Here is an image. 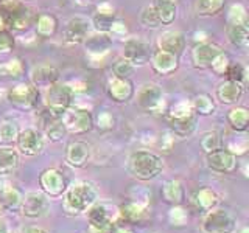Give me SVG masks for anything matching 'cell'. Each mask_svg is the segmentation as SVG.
Here are the masks:
<instances>
[{
	"label": "cell",
	"mask_w": 249,
	"mask_h": 233,
	"mask_svg": "<svg viewBox=\"0 0 249 233\" xmlns=\"http://www.w3.org/2000/svg\"><path fill=\"white\" fill-rule=\"evenodd\" d=\"M137 103L148 112L160 114L165 106V98H163V92L158 84L145 83L137 92Z\"/></svg>",
	"instance_id": "7"
},
{
	"label": "cell",
	"mask_w": 249,
	"mask_h": 233,
	"mask_svg": "<svg viewBox=\"0 0 249 233\" xmlns=\"http://www.w3.org/2000/svg\"><path fill=\"white\" fill-rule=\"evenodd\" d=\"M59 72L53 66H39L31 72V84L35 87H49V85L58 83Z\"/></svg>",
	"instance_id": "24"
},
{
	"label": "cell",
	"mask_w": 249,
	"mask_h": 233,
	"mask_svg": "<svg viewBox=\"0 0 249 233\" xmlns=\"http://www.w3.org/2000/svg\"><path fill=\"white\" fill-rule=\"evenodd\" d=\"M228 121L231 124L232 131L235 132H246L249 126V111L246 107H232L228 112Z\"/></svg>",
	"instance_id": "29"
},
{
	"label": "cell",
	"mask_w": 249,
	"mask_h": 233,
	"mask_svg": "<svg viewBox=\"0 0 249 233\" xmlns=\"http://www.w3.org/2000/svg\"><path fill=\"white\" fill-rule=\"evenodd\" d=\"M22 233H49L45 229H41V227H27Z\"/></svg>",
	"instance_id": "56"
},
{
	"label": "cell",
	"mask_w": 249,
	"mask_h": 233,
	"mask_svg": "<svg viewBox=\"0 0 249 233\" xmlns=\"http://www.w3.org/2000/svg\"><path fill=\"white\" fill-rule=\"evenodd\" d=\"M97 190L90 182H78L72 185L66 193L64 210L67 213L80 215L89 210L97 202Z\"/></svg>",
	"instance_id": "2"
},
{
	"label": "cell",
	"mask_w": 249,
	"mask_h": 233,
	"mask_svg": "<svg viewBox=\"0 0 249 233\" xmlns=\"http://www.w3.org/2000/svg\"><path fill=\"white\" fill-rule=\"evenodd\" d=\"M140 22H142V25H145L146 28H151V30H158L160 28V20L158 17V14H156L153 5L150 6H145L142 10V14H140Z\"/></svg>",
	"instance_id": "43"
},
{
	"label": "cell",
	"mask_w": 249,
	"mask_h": 233,
	"mask_svg": "<svg viewBox=\"0 0 249 233\" xmlns=\"http://www.w3.org/2000/svg\"><path fill=\"white\" fill-rule=\"evenodd\" d=\"M111 33H112V34H124V33H126V23L115 19L114 25H112V30H111Z\"/></svg>",
	"instance_id": "53"
},
{
	"label": "cell",
	"mask_w": 249,
	"mask_h": 233,
	"mask_svg": "<svg viewBox=\"0 0 249 233\" xmlns=\"http://www.w3.org/2000/svg\"><path fill=\"white\" fill-rule=\"evenodd\" d=\"M39 124H41V129H42L41 134H44L50 142H61L62 137H64L67 132L61 116L52 114L50 111H47V109L41 114V116H39Z\"/></svg>",
	"instance_id": "15"
},
{
	"label": "cell",
	"mask_w": 249,
	"mask_h": 233,
	"mask_svg": "<svg viewBox=\"0 0 249 233\" xmlns=\"http://www.w3.org/2000/svg\"><path fill=\"white\" fill-rule=\"evenodd\" d=\"M150 62H151V67H153L154 72L158 75H162V76L171 75L173 72H176L178 67H179L178 54H173V53L160 50V49L151 53Z\"/></svg>",
	"instance_id": "17"
},
{
	"label": "cell",
	"mask_w": 249,
	"mask_h": 233,
	"mask_svg": "<svg viewBox=\"0 0 249 233\" xmlns=\"http://www.w3.org/2000/svg\"><path fill=\"white\" fill-rule=\"evenodd\" d=\"M243 95V84L235 81H224L216 87V98L223 104H237Z\"/></svg>",
	"instance_id": "23"
},
{
	"label": "cell",
	"mask_w": 249,
	"mask_h": 233,
	"mask_svg": "<svg viewBox=\"0 0 249 233\" xmlns=\"http://www.w3.org/2000/svg\"><path fill=\"white\" fill-rule=\"evenodd\" d=\"M72 98H73V92L70 90L67 84L54 83L49 85V87H45L44 104L47 111L61 116L72 106Z\"/></svg>",
	"instance_id": "3"
},
{
	"label": "cell",
	"mask_w": 249,
	"mask_h": 233,
	"mask_svg": "<svg viewBox=\"0 0 249 233\" xmlns=\"http://www.w3.org/2000/svg\"><path fill=\"white\" fill-rule=\"evenodd\" d=\"M97 11H98V13H105V14H115V8H114L111 3L103 2V3H100V5L97 6Z\"/></svg>",
	"instance_id": "55"
},
{
	"label": "cell",
	"mask_w": 249,
	"mask_h": 233,
	"mask_svg": "<svg viewBox=\"0 0 249 233\" xmlns=\"http://www.w3.org/2000/svg\"><path fill=\"white\" fill-rule=\"evenodd\" d=\"M195 204H196L198 210L201 212H210L213 210L218 204V196L213 190L210 188H201L196 194H195Z\"/></svg>",
	"instance_id": "33"
},
{
	"label": "cell",
	"mask_w": 249,
	"mask_h": 233,
	"mask_svg": "<svg viewBox=\"0 0 249 233\" xmlns=\"http://www.w3.org/2000/svg\"><path fill=\"white\" fill-rule=\"evenodd\" d=\"M153 8L162 25H170L176 19V2L173 0H154Z\"/></svg>",
	"instance_id": "28"
},
{
	"label": "cell",
	"mask_w": 249,
	"mask_h": 233,
	"mask_svg": "<svg viewBox=\"0 0 249 233\" xmlns=\"http://www.w3.org/2000/svg\"><path fill=\"white\" fill-rule=\"evenodd\" d=\"M173 138H175V135L171 134V131L163 132V135L160 137V148H162V150L168 151L171 148V143H173Z\"/></svg>",
	"instance_id": "51"
},
{
	"label": "cell",
	"mask_w": 249,
	"mask_h": 233,
	"mask_svg": "<svg viewBox=\"0 0 249 233\" xmlns=\"http://www.w3.org/2000/svg\"><path fill=\"white\" fill-rule=\"evenodd\" d=\"M224 75L228 76L229 81H235V83H240V84H245V81H246V67L241 66L240 62H231Z\"/></svg>",
	"instance_id": "44"
},
{
	"label": "cell",
	"mask_w": 249,
	"mask_h": 233,
	"mask_svg": "<svg viewBox=\"0 0 249 233\" xmlns=\"http://www.w3.org/2000/svg\"><path fill=\"white\" fill-rule=\"evenodd\" d=\"M223 50L220 45L212 42H199L192 51V62L196 68H210L212 61Z\"/></svg>",
	"instance_id": "18"
},
{
	"label": "cell",
	"mask_w": 249,
	"mask_h": 233,
	"mask_svg": "<svg viewBox=\"0 0 249 233\" xmlns=\"http://www.w3.org/2000/svg\"><path fill=\"white\" fill-rule=\"evenodd\" d=\"M8 101L22 111H31L37 106L39 92L31 83H20L8 90Z\"/></svg>",
	"instance_id": "6"
},
{
	"label": "cell",
	"mask_w": 249,
	"mask_h": 233,
	"mask_svg": "<svg viewBox=\"0 0 249 233\" xmlns=\"http://www.w3.org/2000/svg\"><path fill=\"white\" fill-rule=\"evenodd\" d=\"M193 107L192 103L187 100L178 101V103L171 104L168 109V118H185V116L193 115Z\"/></svg>",
	"instance_id": "40"
},
{
	"label": "cell",
	"mask_w": 249,
	"mask_h": 233,
	"mask_svg": "<svg viewBox=\"0 0 249 233\" xmlns=\"http://www.w3.org/2000/svg\"><path fill=\"white\" fill-rule=\"evenodd\" d=\"M0 2H6V0H0Z\"/></svg>",
	"instance_id": "60"
},
{
	"label": "cell",
	"mask_w": 249,
	"mask_h": 233,
	"mask_svg": "<svg viewBox=\"0 0 249 233\" xmlns=\"http://www.w3.org/2000/svg\"><path fill=\"white\" fill-rule=\"evenodd\" d=\"M115 22V14H105V13H95L93 17L90 19V25L97 33H105V34H111L112 25Z\"/></svg>",
	"instance_id": "35"
},
{
	"label": "cell",
	"mask_w": 249,
	"mask_h": 233,
	"mask_svg": "<svg viewBox=\"0 0 249 233\" xmlns=\"http://www.w3.org/2000/svg\"><path fill=\"white\" fill-rule=\"evenodd\" d=\"M90 20L83 16H75L69 22L64 30V41L67 44H81L84 39L89 36L90 30Z\"/></svg>",
	"instance_id": "16"
},
{
	"label": "cell",
	"mask_w": 249,
	"mask_h": 233,
	"mask_svg": "<svg viewBox=\"0 0 249 233\" xmlns=\"http://www.w3.org/2000/svg\"><path fill=\"white\" fill-rule=\"evenodd\" d=\"M19 166V152L11 146H0V176L11 174Z\"/></svg>",
	"instance_id": "27"
},
{
	"label": "cell",
	"mask_w": 249,
	"mask_h": 233,
	"mask_svg": "<svg viewBox=\"0 0 249 233\" xmlns=\"http://www.w3.org/2000/svg\"><path fill=\"white\" fill-rule=\"evenodd\" d=\"M89 232L90 233H112L114 221L107 212V207L103 204H93L88 210Z\"/></svg>",
	"instance_id": "12"
},
{
	"label": "cell",
	"mask_w": 249,
	"mask_h": 233,
	"mask_svg": "<svg viewBox=\"0 0 249 233\" xmlns=\"http://www.w3.org/2000/svg\"><path fill=\"white\" fill-rule=\"evenodd\" d=\"M229 64H231V59L228 58V54H226L224 51H221V53L218 54V56L212 61V64H210V68L213 70V73L223 76V75L226 73V70H228Z\"/></svg>",
	"instance_id": "45"
},
{
	"label": "cell",
	"mask_w": 249,
	"mask_h": 233,
	"mask_svg": "<svg viewBox=\"0 0 249 233\" xmlns=\"http://www.w3.org/2000/svg\"><path fill=\"white\" fill-rule=\"evenodd\" d=\"M237 229V219L228 210L216 208L210 210L204 222H202V232L204 233H233Z\"/></svg>",
	"instance_id": "5"
},
{
	"label": "cell",
	"mask_w": 249,
	"mask_h": 233,
	"mask_svg": "<svg viewBox=\"0 0 249 233\" xmlns=\"http://www.w3.org/2000/svg\"><path fill=\"white\" fill-rule=\"evenodd\" d=\"M90 159V146L83 140H75L66 150V160L70 166L83 168Z\"/></svg>",
	"instance_id": "20"
},
{
	"label": "cell",
	"mask_w": 249,
	"mask_h": 233,
	"mask_svg": "<svg viewBox=\"0 0 249 233\" xmlns=\"http://www.w3.org/2000/svg\"><path fill=\"white\" fill-rule=\"evenodd\" d=\"M240 233H248V229H241V232Z\"/></svg>",
	"instance_id": "59"
},
{
	"label": "cell",
	"mask_w": 249,
	"mask_h": 233,
	"mask_svg": "<svg viewBox=\"0 0 249 233\" xmlns=\"http://www.w3.org/2000/svg\"><path fill=\"white\" fill-rule=\"evenodd\" d=\"M123 58L129 61L132 66H145L146 62H150L151 58V49L150 44L142 41L139 37L128 39L123 45Z\"/></svg>",
	"instance_id": "10"
},
{
	"label": "cell",
	"mask_w": 249,
	"mask_h": 233,
	"mask_svg": "<svg viewBox=\"0 0 249 233\" xmlns=\"http://www.w3.org/2000/svg\"><path fill=\"white\" fill-rule=\"evenodd\" d=\"M158 45L160 50L170 51L173 54L182 53L185 47V37L179 30H165L158 39Z\"/></svg>",
	"instance_id": "22"
},
{
	"label": "cell",
	"mask_w": 249,
	"mask_h": 233,
	"mask_svg": "<svg viewBox=\"0 0 249 233\" xmlns=\"http://www.w3.org/2000/svg\"><path fill=\"white\" fill-rule=\"evenodd\" d=\"M207 166L220 174H231L237 169V155L228 150H216L207 154Z\"/></svg>",
	"instance_id": "14"
},
{
	"label": "cell",
	"mask_w": 249,
	"mask_h": 233,
	"mask_svg": "<svg viewBox=\"0 0 249 233\" xmlns=\"http://www.w3.org/2000/svg\"><path fill=\"white\" fill-rule=\"evenodd\" d=\"M39 186H41L45 196L50 198H58L67 190L66 177L56 168H49L42 171L41 176H39Z\"/></svg>",
	"instance_id": "8"
},
{
	"label": "cell",
	"mask_w": 249,
	"mask_h": 233,
	"mask_svg": "<svg viewBox=\"0 0 249 233\" xmlns=\"http://www.w3.org/2000/svg\"><path fill=\"white\" fill-rule=\"evenodd\" d=\"M228 151H231L232 154H235V155L245 154V152L248 151V140H246V137H240V135H237V138H235V140H232V142L229 143Z\"/></svg>",
	"instance_id": "49"
},
{
	"label": "cell",
	"mask_w": 249,
	"mask_h": 233,
	"mask_svg": "<svg viewBox=\"0 0 249 233\" xmlns=\"http://www.w3.org/2000/svg\"><path fill=\"white\" fill-rule=\"evenodd\" d=\"M3 10L10 19V28L22 31L31 25V19H33L31 11L19 0H6L3 2Z\"/></svg>",
	"instance_id": "9"
},
{
	"label": "cell",
	"mask_w": 249,
	"mask_h": 233,
	"mask_svg": "<svg viewBox=\"0 0 249 233\" xmlns=\"http://www.w3.org/2000/svg\"><path fill=\"white\" fill-rule=\"evenodd\" d=\"M22 194L18 188L14 186H10L2 191V204L5 208H10V210H19L20 204H22Z\"/></svg>",
	"instance_id": "38"
},
{
	"label": "cell",
	"mask_w": 249,
	"mask_h": 233,
	"mask_svg": "<svg viewBox=\"0 0 249 233\" xmlns=\"http://www.w3.org/2000/svg\"><path fill=\"white\" fill-rule=\"evenodd\" d=\"M220 146H221V137L218 132L215 131H209L206 132L204 135H202L201 138V148H202V151L204 152H213L216 150H220Z\"/></svg>",
	"instance_id": "42"
},
{
	"label": "cell",
	"mask_w": 249,
	"mask_h": 233,
	"mask_svg": "<svg viewBox=\"0 0 249 233\" xmlns=\"http://www.w3.org/2000/svg\"><path fill=\"white\" fill-rule=\"evenodd\" d=\"M8 28H10V19H8L6 11L2 8V10H0V33L8 31Z\"/></svg>",
	"instance_id": "52"
},
{
	"label": "cell",
	"mask_w": 249,
	"mask_h": 233,
	"mask_svg": "<svg viewBox=\"0 0 249 233\" xmlns=\"http://www.w3.org/2000/svg\"><path fill=\"white\" fill-rule=\"evenodd\" d=\"M107 95L111 97L115 103H126L134 95V85L129 81V78H119L112 76L107 81Z\"/></svg>",
	"instance_id": "19"
},
{
	"label": "cell",
	"mask_w": 249,
	"mask_h": 233,
	"mask_svg": "<svg viewBox=\"0 0 249 233\" xmlns=\"http://www.w3.org/2000/svg\"><path fill=\"white\" fill-rule=\"evenodd\" d=\"M226 34H228L229 42L233 47H240V49H246L248 47V42H249L248 25H231V23H228Z\"/></svg>",
	"instance_id": "31"
},
{
	"label": "cell",
	"mask_w": 249,
	"mask_h": 233,
	"mask_svg": "<svg viewBox=\"0 0 249 233\" xmlns=\"http://www.w3.org/2000/svg\"><path fill=\"white\" fill-rule=\"evenodd\" d=\"M3 213H5V207H3V204H2V200H0V217H2Z\"/></svg>",
	"instance_id": "58"
},
{
	"label": "cell",
	"mask_w": 249,
	"mask_h": 233,
	"mask_svg": "<svg viewBox=\"0 0 249 233\" xmlns=\"http://www.w3.org/2000/svg\"><path fill=\"white\" fill-rule=\"evenodd\" d=\"M129 173L139 181H151L163 169V162L158 154L150 151H134L128 160Z\"/></svg>",
	"instance_id": "1"
},
{
	"label": "cell",
	"mask_w": 249,
	"mask_h": 233,
	"mask_svg": "<svg viewBox=\"0 0 249 233\" xmlns=\"http://www.w3.org/2000/svg\"><path fill=\"white\" fill-rule=\"evenodd\" d=\"M120 216L123 217V221H126V222L140 224L148 217V210H146V205L131 200L128 204L120 207Z\"/></svg>",
	"instance_id": "25"
},
{
	"label": "cell",
	"mask_w": 249,
	"mask_h": 233,
	"mask_svg": "<svg viewBox=\"0 0 249 233\" xmlns=\"http://www.w3.org/2000/svg\"><path fill=\"white\" fill-rule=\"evenodd\" d=\"M19 132L20 131H19V126L16 121H11V120L0 121V145L10 146V145L16 143Z\"/></svg>",
	"instance_id": "34"
},
{
	"label": "cell",
	"mask_w": 249,
	"mask_h": 233,
	"mask_svg": "<svg viewBox=\"0 0 249 233\" xmlns=\"http://www.w3.org/2000/svg\"><path fill=\"white\" fill-rule=\"evenodd\" d=\"M13 49H14V39H13V36L8 33V31L0 33V54L10 53Z\"/></svg>",
	"instance_id": "50"
},
{
	"label": "cell",
	"mask_w": 249,
	"mask_h": 233,
	"mask_svg": "<svg viewBox=\"0 0 249 233\" xmlns=\"http://www.w3.org/2000/svg\"><path fill=\"white\" fill-rule=\"evenodd\" d=\"M58 28V20L53 14L42 13L37 16L36 19V31L41 37H50L56 33Z\"/></svg>",
	"instance_id": "32"
},
{
	"label": "cell",
	"mask_w": 249,
	"mask_h": 233,
	"mask_svg": "<svg viewBox=\"0 0 249 233\" xmlns=\"http://www.w3.org/2000/svg\"><path fill=\"white\" fill-rule=\"evenodd\" d=\"M228 23L231 25H248V11L241 3H233L228 11Z\"/></svg>",
	"instance_id": "39"
},
{
	"label": "cell",
	"mask_w": 249,
	"mask_h": 233,
	"mask_svg": "<svg viewBox=\"0 0 249 233\" xmlns=\"http://www.w3.org/2000/svg\"><path fill=\"white\" fill-rule=\"evenodd\" d=\"M168 123L171 134L179 138H185L190 137L196 128V116L193 114L190 116H185V118H168Z\"/></svg>",
	"instance_id": "26"
},
{
	"label": "cell",
	"mask_w": 249,
	"mask_h": 233,
	"mask_svg": "<svg viewBox=\"0 0 249 233\" xmlns=\"http://www.w3.org/2000/svg\"><path fill=\"white\" fill-rule=\"evenodd\" d=\"M168 219L173 225H184L187 219H189V216H187V212L184 208H181L179 205H173V208L170 210Z\"/></svg>",
	"instance_id": "48"
},
{
	"label": "cell",
	"mask_w": 249,
	"mask_h": 233,
	"mask_svg": "<svg viewBox=\"0 0 249 233\" xmlns=\"http://www.w3.org/2000/svg\"><path fill=\"white\" fill-rule=\"evenodd\" d=\"M0 233H10V229H8V224L0 217Z\"/></svg>",
	"instance_id": "57"
},
{
	"label": "cell",
	"mask_w": 249,
	"mask_h": 233,
	"mask_svg": "<svg viewBox=\"0 0 249 233\" xmlns=\"http://www.w3.org/2000/svg\"><path fill=\"white\" fill-rule=\"evenodd\" d=\"M224 3L226 0H196L195 8H196L198 16L209 17V16H216L218 13H221Z\"/></svg>",
	"instance_id": "37"
},
{
	"label": "cell",
	"mask_w": 249,
	"mask_h": 233,
	"mask_svg": "<svg viewBox=\"0 0 249 233\" xmlns=\"http://www.w3.org/2000/svg\"><path fill=\"white\" fill-rule=\"evenodd\" d=\"M132 70H134V66H132L129 61H126L123 58V59L117 61L114 64L112 73H114V76H119V78H129L131 73H132Z\"/></svg>",
	"instance_id": "46"
},
{
	"label": "cell",
	"mask_w": 249,
	"mask_h": 233,
	"mask_svg": "<svg viewBox=\"0 0 249 233\" xmlns=\"http://www.w3.org/2000/svg\"><path fill=\"white\" fill-rule=\"evenodd\" d=\"M162 198L171 205H181L184 202V186L179 181H168L162 188Z\"/></svg>",
	"instance_id": "30"
},
{
	"label": "cell",
	"mask_w": 249,
	"mask_h": 233,
	"mask_svg": "<svg viewBox=\"0 0 249 233\" xmlns=\"http://www.w3.org/2000/svg\"><path fill=\"white\" fill-rule=\"evenodd\" d=\"M16 145L20 154L27 157H35L44 150V135L37 129H25L19 132Z\"/></svg>",
	"instance_id": "11"
},
{
	"label": "cell",
	"mask_w": 249,
	"mask_h": 233,
	"mask_svg": "<svg viewBox=\"0 0 249 233\" xmlns=\"http://www.w3.org/2000/svg\"><path fill=\"white\" fill-rule=\"evenodd\" d=\"M86 51L93 59H103L105 54L111 50L112 39L105 33H97L84 39Z\"/></svg>",
	"instance_id": "21"
},
{
	"label": "cell",
	"mask_w": 249,
	"mask_h": 233,
	"mask_svg": "<svg viewBox=\"0 0 249 233\" xmlns=\"http://www.w3.org/2000/svg\"><path fill=\"white\" fill-rule=\"evenodd\" d=\"M67 85H69L72 92H86V90H88V84L83 83V81H75V83H70Z\"/></svg>",
	"instance_id": "54"
},
{
	"label": "cell",
	"mask_w": 249,
	"mask_h": 233,
	"mask_svg": "<svg viewBox=\"0 0 249 233\" xmlns=\"http://www.w3.org/2000/svg\"><path fill=\"white\" fill-rule=\"evenodd\" d=\"M49 199L44 193H28L22 198V204H20V210L23 216L30 217V219H36V217H42L44 215H47L49 212Z\"/></svg>",
	"instance_id": "13"
},
{
	"label": "cell",
	"mask_w": 249,
	"mask_h": 233,
	"mask_svg": "<svg viewBox=\"0 0 249 233\" xmlns=\"http://www.w3.org/2000/svg\"><path fill=\"white\" fill-rule=\"evenodd\" d=\"M190 103H192L195 115H210L215 111L213 100L210 95H207V93H199V95L195 97Z\"/></svg>",
	"instance_id": "36"
},
{
	"label": "cell",
	"mask_w": 249,
	"mask_h": 233,
	"mask_svg": "<svg viewBox=\"0 0 249 233\" xmlns=\"http://www.w3.org/2000/svg\"><path fill=\"white\" fill-rule=\"evenodd\" d=\"M95 124H97V128L101 129V131H111L114 128V124H115V118H114V115L111 112H100L97 115V118H95Z\"/></svg>",
	"instance_id": "47"
},
{
	"label": "cell",
	"mask_w": 249,
	"mask_h": 233,
	"mask_svg": "<svg viewBox=\"0 0 249 233\" xmlns=\"http://www.w3.org/2000/svg\"><path fill=\"white\" fill-rule=\"evenodd\" d=\"M61 120L64 123V128L69 134L83 135L93 128V116L88 109L70 106L67 111L61 115Z\"/></svg>",
	"instance_id": "4"
},
{
	"label": "cell",
	"mask_w": 249,
	"mask_h": 233,
	"mask_svg": "<svg viewBox=\"0 0 249 233\" xmlns=\"http://www.w3.org/2000/svg\"><path fill=\"white\" fill-rule=\"evenodd\" d=\"M22 73H23V64H22V61L18 59V58L5 62V64H0V76L18 78Z\"/></svg>",
	"instance_id": "41"
}]
</instances>
